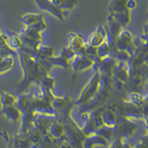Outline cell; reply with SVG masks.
Here are the masks:
<instances>
[{"label": "cell", "instance_id": "cell-24", "mask_svg": "<svg viewBox=\"0 0 148 148\" xmlns=\"http://www.w3.org/2000/svg\"><path fill=\"white\" fill-rule=\"evenodd\" d=\"M0 135L2 136V138H3L5 141H9V136H8V134L7 131L3 130V131L0 132Z\"/></svg>", "mask_w": 148, "mask_h": 148}, {"label": "cell", "instance_id": "cell-13", "mask_svg": "<svg viewBox=\"0 0 148 148\" xmlns=\"http://www.w3.org/2000/svg\"><path fill=\"white\" fill-rule=\"evenodd\" d=\"M113 17L115 20L119 23L121 27H127L130 23L131 21V16H130V11L127 9L123 10L121 11L116 12L113 14H109Z\"/></svg>", "mask_w": 148, "mask_h": 148}, {"label": "cell", "instance_id": "cell-10", "mask_svg": "<svg viewBox=\"0 0 148 148\" xmlns=\"http://www.w3.org/2000/svg\"><path fill=\"white\" fill-rule=\"evenodd\" d=\"M107 36H108V34H107L106 29L104 28L103 25H99L97 26L94 32H92L89 36L87 43L93 47H97L107 39Z\"/></svg>", "mask_w": 148, "mask_h": 148}, {"label": "cell", "instance_id": "cell-6", "mask_svg": "<svg viewBox=\"0 0 148 148\" xmlns=\"http://www.w3.org/2000/svg\"><path fill=\"white\" fill-rule=\"evenodd\" d=\"M94 65V62L85 55H76L70 64L73 71V76L86 70L93 69Z\"/></svg>", "mask_w": 148, "mask_h": 148}, {"label": "cell", "instance_id": "cell-12", "mask_svg": "<svg viewBox=\"0 0 148 148\" xmlns=\"http://www.w3.org/2000/svg\"><path fill=\"white\" fill-rule=\"evenodd\" d=\"M0 113L5 116L8 119L16 122L22 116V113L16 104H12L8 106H2Z\"/></svg>", "mask_w": 148, "mask_h": 148}, {"label": "cell", "instance_id": "cell-9", "mask_svg": "<svg viewBox=\"0 0 148 148\" xmlns=\"http://www.w3.org/2000/svg\"><path fill=\"white\" fill-rule=\"evenodd\" d=\"M130 76L129 68L126 62H117L112 71V77L125 84Z\"/></svg>", "mask_w": 148, "mask_h": 148}, {"label": "cell", "instance_id": "cell-22", "mask_svg": "<svg viewBox=\"0 0 148 148\" xmlns=\"http://www.w3.org/2000/svg\"><path fill=\"white\" fill-rule=\"evenodd\" d=\"M17 101V97L14 95L10 94L8 92H2L0 96V102L2 106H8L12 104H16Z\"/></svg>", "mask_w": 148, "mask_h": 148}, {"label": "cell", "instance_id": "cell-21", "mask_svg": "<svg viewBox=\"0 0 148 148\" xmlns=\"http://www.w3.org/2000/svg\"><path fill=\"white\" fill-rule=\"evenodd\" d=\"M130 102L133 103V104L138 105V106H141L145 101H147V96H144L141 94V92H136V91H133V92H130L129 100Z\"/></svg>", "mask_w": 148, "mask_h": 148}, {"label": "cell", "instance_id": "cell-23", "mask_svg": "<svg viewBox=\"0 0 148 148\" xmlns=\"http://www.w3.org/2000/svg\"><path fill=\"white\" fill-rule=\"evenodd\" d=\"M125 6H126V8L130 11L134 10L137 7L136 0H127Z\"/></svg>", "mask_w": 148, "mask_h": 148}, {"label": "cell", "instance_id": "cell-18", "mask_svg": "<svg viewBox=\"0 0 148 148\" xmlns=\"http://www.w3.org/2000/svg\"><path fill=\"white\" fill-rule=\"evenodd\" d=\"M111 52H112V50H111L110 45L108 39H105L99 46L96 47L97 56L99 59H104V58L111 56Z\"/></svg>", "mask_w": 148, "mask_h": 148}, {"label": "cell", "instance_id": "cell-2", "mask_svg": "<svg viewBox=\"0 0 148 148\" xmlns=\"http://www.w3.org/2000/svg\"><path fill=\"white\" fill-rule=\"evenodd\" d=\"M100 88V75L96 68L89 81L86 83L80 92L79 96L74 102V105H77L80 108L85 107L89 104L99 92Z\"/></svg>", "mask_w": 148, "mask_h": 148}, {"label": "cell", "instance_id": "cell-15", "mask_svg": "<svg viewBox=\"0 0 148 148\" xmlns=\"http://www.w3.org/2000/svg\"><path fill=\"white\" fill-rule=\"evenodd\" d=\"M44 18V16L42 14H34V13H28L22 15L20 17L21 21L22 23L25 25L26 27H31L36 23L38 21H39L41 18Z\"/></svg>", "mask_w": 148, "mask_h": 148}, {"label": "cell", "instance_id": "cell-14", "mask_svg": "<svg viewBox=\"0 0 148 148\" xmlns=\"http://www.w3.org/2000/svg\"><path fill=\"white\" fill-rule=\"evenodd\" d=\"M7 44L10 49L16 51V53L18 50H20L23 47V42H22V39L19 35L16 34H8Z\"/></svg>", "mask_w": 148, "mask_h": 148}, {"label": "cell", "instance_id": "cell-7", "mask_svg": "<svg viewBox=\"0 0 148 148\" xmlns=\"http://www.w3.org/2000/svg\"><path fill=\"white\" fill-rule=\"evenodd\" d=\"M68 47L73 51L76 55H84V42L83 38L78 33L71 31L67 34Z\"/></svg>", "mask_w": 148, "mask_h": 148}, {"label": "cell", "instance_id": "cell-17", "mask_svg": "<svg viewBox=\"0 0 148 148\" xmlns=\"http://www.w3.org/2000/svg\"><path fill=\"white\" fill-rule=\"evenodd\" d=\"M50 1L63 11L73 10L78 3V0H50Z\"/></svg>", "mask_w": 148, "mask_h": 148}, {"label": "cell", "instance_id": "cell-20", "mask_svg": "<svg viewBox=\"0 0 148 148\" xmlns=\"http://www.w3.org/2000/svg\"><path fill=\"white\" fill-rule=\"evenodd\" d=\"M13 56H8L0 59V74L7 72L12 69L14 65V59Z\"/></svg>", "mask_w": 148, "mask_h": 148}, {"label": "cell", "instance_id": "cell-19", "mask_svg": "<svg viewBox=\"0 0 148 148\" xmlns=\"http://www.w3.org/2000/svg\"><path fill=\"white\" fill-rule=\"evenodd\" d=\"M126 1L127 0H111L108 8V13L113 14L127 9L125 6Z\"/></svg>", "mask_w": 148, "mask_h": 148}, {"label": "cell", "instance_id": "cell-3", "mask_svg": "<svg viewBox=\"0 0 148 148\" xmlns=\"http://www.w3.org/2000/svg\"><path fill=\"white\" fill-rule=\"evenodd\" d=\"M114 47L116 51H127L131 57L136 50V43L131 32L127 30H121L115 41Z\"/></svg>", "mask_w": 148, "mask_h": 148}, {"label": "cell", "instance_id": "cell-8", "mask_svg": "<svg viewBox=\"0 0 148 148\" xmlns=\"http://www.w3.org/2000/svg\"><path fill=\"white\" fill-rule=\"evenodd\" d=\"M34 1L39 9L48 12L49 14H51L59 20L64 21V11L54 5L50 0H34Z\"/></svg>", "mask_w": 148, "mask_h": 148}, {"label": "cell", "instance_id": "cell-25", "mask_svg": "<svg viewBox=\"0 0 148 148\" xmlns=\"http://www.w3.org/2000/svg\"><path fill=\"white\" fill-rule=\"evenodd\" d=\"M59 148H70V146L67 144H62V145H61L60 147Z\"/></svg>", "mask_w": 148, "mask_h": 148}, {"label": "cell", "instance_id": "cell-4", "mask_svg": "<svg viewBox=\"0 0 148 148\" xmlns=\"http://www.w3.org/2000/svg\"><path fill=\"white\" fill-rule=\"evenodd\" d=\"M23 42V47L36 51V47L42 42L41 32L32 27H27L19 34Z\"/></svg>", "mask_w": 148, "mask_h": 148}, {"label": "cell", "instance_id": "cell-16", "mask_svg": "<svg viewBox=\"0 0 148 148\" xmlns=\"http://www.w3.org/2000/svg\"><path fill=\"white\" fill-rule=\"evenodd\" d=\"M47 131L52 138H59L62 137L63 133H64V127L62 124H61L59 121H53L49 126Z\"/></svg>", "mask_w": 148, "mask_h": 148}, {"label": "cell", "instance_id": "cell-1", "mask_svg": "<svg viewBox=\"0 0 148 148\" xmlns=\"http://www.w3.org/2000/svg\"><path fill=\"white\" fill-rule=\"evenodd\" d=\"M23 72V78L18 84V92L24 93L32 84L39 85L41 80L48 75V71L40 64L36 54V51L22 47L17 51Z\"/></svg>", "mask_w": 148, "mask_h": 148}, {"label": "cell", "instance_id": "cell-11", "mask_svg": "<svg viewBox=\"0 0 148 148\" xmlns=\"http://www.w3.org/2000/svg\"><path fill=\"white\" fill-rule=\"evenodd\" d=\"M101 119L104 126L110 127H114L117 121V114L113 108L110 107L101 108L100 111Z\"/></svg>", "mask_w": 148, "mask_h": 148}, {"label": "cell", "instance_id": "cell-5", "mask_svg": "<svg viewBox=\"0 0 148 148\" xmlns=\"http://www.w3.org/2000/svg\"><path fill=\"white\" fill-rule=\"evenodd\" d=\"M76 53L70 49L69 47H64L59 56H52L47 59L48 62L51 67H60L64 69H67L69 67L71 62L73 59Z\"/></svg>", "mask_w": 148, "mask_h": 148}]
</instances>
